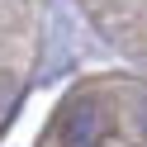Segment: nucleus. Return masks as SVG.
Instances as JSON below:
<instances>
[{
	"label": "nucleus",
	"mask_w": 147,
	"mask_h": 147,
	"mask_svg": "<svg viewBox=\"0 0 147 147\" xmlns=\"http://www.w3.org/2000/svg\"><path fill=\"white\" fill-rule=\"evenodd\" d=\"M105 128H109L105 109L95 100H76L67 109V119H62V147H100Z\"/></svg>",
	"instance_id": "nucleus-1"
},
{
	"label": "nucleus",
	"mask_w": 147,
	"mask_h": 147,
	"mask_svg": "<svg viewBox=\"0 0 147 147\" xmlns=\"http://www.w3.org/2000/svg\"><path fill=\"white\" fill-rule=\"evenodd\" d=\"M142 133H147V105H142Z\"/></svg>",
	"instance_id": "nucleus-2"
}]
</instances>
